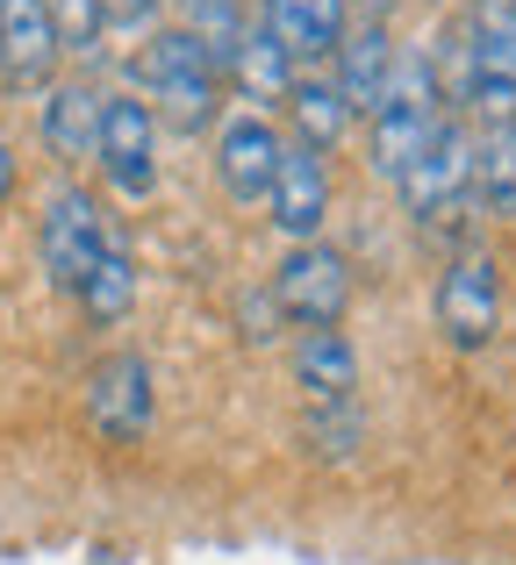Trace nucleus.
Listing matches in <instances>:
<instances>
[{
  "label": "nucleus",
  "instance_id": "nucleus-19",
  "mask_svg": "<svg viewBox=\"0 0 516 565\" xmlns=\"http://www.w3.org/2000/svg\"><path fill=\"white\" fill-rule=\"evenodd\" d=\"M80 308H86L94 322H123L129 308H137V258H129L123 236H108V244H101L94 273L80 279Z\"/></svg>",
  "mask_w": 516,
  "mask_h": 565
},
{
  "label": "nucleus",
  "instance_id": "nucleus-9",
  "mask_svg": "<svg viewBox=\"0 0 516 565\" xmlns=\"http://www.w3.org/2000/svg\"><path fill=\"white\" fill-rule=\"evenodd\" d=\"M86 423L101 444H144L151 429V359L144 351H108L86 373Z\"/></svg>",
  "mask_w": 516,
  "mask_h": 565
},
{
  "label": "nucleus",
  "instance_id": "nucleus-17",
  "mask_svg": "<svg viewBox=\"0 0 516 565\" xmlns=\"http://www.w3.org/2000/svg\"><path fill=\"white\" fill-rule=\"evenodd\" d=\"M294 380L308 401H351L359 394V351L345 330H302L294 337Z\"/></svg>",
  "mask_w": 516,
  "mask_h": 565
},
{
  "label": "nucleus",
  "instance_id": "nucleus-18",
  "mask_svg": "<svg viewBox=\"0 0 516 565\" xmlns=\"http://www.w3.org/2000/svg\"><path fill=\"white\" fill-rule=\"evenodd\" d=\"M287 115H294V143H308V151H323V158H330L337 143H345V129H351V108L337 100L330 79H316V72H308V79L294 72Z\"/></svg>",
  "mask_w": 516,
  "mask_h": 565
},
{
  "label": "nucleus",
  "instance_id": "nucleus-5",
  "mask_svg": "<svg viewBox=\"0 0 516 565\" xmlns=\"http://www.w3.org/2000/svg\"><path fill=\"white\" fill-rule=\"evenodd\" d=\"M431 308H438V330H445L452 351L495 344V330H503V265H495V250H481V244L452 250V265L438 273Z\"/></svg>",
  "mask_w": 516,
  "mask_h": 565
},
{
  "label": "nucleus",
  "instance_id": "nucleus-27",
  "mask_svg": "<svg viewBox=\"0 0 516 565\" xmlns=\"http://www.w3.org/2000/svg\"><path fill=\"white\" fill-rule=\"evenodd\" d=\"M503 129H509V143H516V115H509V122H503Z\"/></svg>",
  "mask_w": 516,
  "mask_h": 565
},
{
  "label": "nucleus",
  "instance_id": "nucleus-6",
  "mask_svg": "<svg viewBox=\"0 0 516 565\" xmlns=\"http://www.w3.org/2000/svg\"><path fill=\"white\" fill-rule=\"evenodd\" d=\"M351 258L345 250H330V244H287V258H280V273H273V308H280V322H294V330H337L345 322V308H351Z\"/></svg>",
  "mask_w": 516,
  "mask_h": 565
},
{
  "label": "nucleus",
  "instance_id": "nucleus-25",
  "mask_svg": "<svg viewBox=\"0 0 516 565\" xmlns=\"http://www.w3.org/2000/svg\"><path fill=\"white\" fill-rule=\"evenodd\" d=\"M14 201V151H8V137H0V207Z\"/></svg>",
  "mask_w": 516,
  "mask_h": 565
},
{
  "label": "nucleus",
  "instance_id": "nucleus-2",
  "mask_svg": "<svg viewBox=\"0 0 516 565\" xmlns=\"http://www.w3.org/2000/svg\"><path fill=\"white\" fill-rule=\"evenodd\" d=\"M137 86H144V108L166 129H180V137H201V129L215 122V108H223V72H215L209 43L187 22L151 29V43H144V57H137Z\"/></svg>",
  "mask_w": 516,
  "mask_h": 565
},
{
  "label": "nucleus",
  "instance_id": "nucleus-16",
  "mask_svg": "<svg viewBox=\"0 0 516 565\" xmlns=\"http://www.w3.org/2000/svg\"><path fill=\"white\" fill-rule=\"evenodd\" d=\"M223 86H238V94L252 100V115L287 108V94H294V57L280 51L265 29H238V43H230V57H223Z\"/></svg>",
  "mask_w": 516,
  "mask_h": 565
},
{
  "label": "nucleus",
  "instance_id": "nucleus-15",
  "mask_svg": "<svg viewBox=\"0 0 516 565\" xmlns=\"http://www.w3.org/2000/svg\"><path fill=\"white\" fill-rule=\"evenodd\" d=\"M345 22H351V0H265L259 29L294 65H316V57H330V43L345 36Z\"/></svg>",
  "mask_w": 516,
  "mask_h": 565
},
{
  "label": "nucleus",
  "instance_id": "nucleus-20",
  "mask_svg": "<svg viewBox=\"0 0 516 565\" xmlns=\"http://www.w3.org/2000/svg\"><path fill=\"white\" fill-rule=\"evenodd\" d=\"M366 444V415L359 401H308V423H302V451L323 458V466H345V458H359Z\"/></svg>",
  "mask_w": 516,
  "mask_h": 565
},
{
  "label": "nucleus",
  "instance_id": "nucleus-23",
  "mask_svg": "<svg viewBox=\"0 0 516 565\" xmlns=\"http://www.w3.org/2000/svg\"><path fill=\"white\" fill-rule=\"evenodd\" d=\"M238 337H244V344H280V308H273V294H252V287H244L238 294Z\"/></svg>",
  "mask_w": 516,
  "mask_h": 565
},
{
  "label": "nucleus",
  "instance_id": "nucleus-13",
  "mask_svg": "<svg viewBox=\"0 0 516 565\" xmlns=\"http://www.w3.org/2000/svg\"><path fill=\"white\" fill-rule=\"evenodd\" d=\"M57 29L51 0H0V79L14 86H51L57 72Z\"/></svg>",
  "mask_w": 516,
  "mask_h": 565
},
{
  "label": "nucleus",
  "instance_id": "nucleus-3",
  "mask_svg": "<svg viewBox=\"0 0 516 565\" xmlns=\"http://www.w3.org/2000/svg\"><path fill=\"white\" fill-rule=\"evenodd\" d=\"M402 193V215L431 236H466L474 222V129L466 115H445V129L431 137V151L394 180Z\"/></svg>",
  "mask_w": 516,
  "mask_h": 565
},
{
  "label": "nucleus",
  "instance_id": "nucleus-12",
  "mask_svg": "<svg viewBox=\"0 0 516 565\" xmlns=\"http://www.w3.org/2000/svg\"><path fill=\"white\" fill-rule=\"evenodd\" d=\"M280 129L265 122V115H230L223 137H215V180L238 207H265V193H273V166H280Z\"/></svg>",
  "mask_w": 516,
  "mask_h": 565
},
{
  "label": "nucleus",
  "instance_id": "nucleus-1",
  "mask_svg": "<svg viewBox=\"0 0 516 565\" xmlns=\"http://www.w3.org/2000/svg\"><path fill=\"white\" fill-rule=\"evenodd\" d=\"M438 129H445V86H438V57H431V51H402V57H394L388 94H380V108L366 115V166H373V180L394 186L423 151H431Z\"/></svg>",
  "mask_w": 516,
  "mask_h": 565
},
{
  "label": "nucleus",
  "instance_id": "nucleus-21",
  "mask_svg": "<svg viewBox=\"0 0 516 565\" xmlns=\"http://www.w3.org/2000/svg\"><path fill=\"white\" fill-rule=\"evenodd\" d=\"M474 207L495 222H516V143H509V129H488L474 143Z\"/></svg>",
  "mask_w": 516,
  "mask_h": 565
},
{
  "label": "nucleus",
  "instance_id": "nucleus-8",
  "mask_svg": "<svg viewBox=\"0 0 516 565\" xmlns=\"http://www.w3.org/2000/svg\"><path fill=\"white\" fill-rule=\"evenodd\" d=\"M94 166L123 201H144L158 186V115L137 94H101V143Z\"/></svg>",
  "mask_w": 516,
  "mask_h": 565
},
{
  "label": "nucleus",
  "instance_id": "nucleus-10",
  "mask_svg": "<svg viewBox=\"0 0 516 565\" xmlns=\"http://www.w3.org/2000/svg\"><path fill=\"white\" fill-rule=\"evenodd\" d=\"M394 57H402V43H394L388 14L345 22V36L330 43V86H337V100H345L351 115H373L380 94H388V79H394Z\"/></svg>",
  "mask_w": 516,
  "mask_h": 565
},
{
  "label": "nucleus",
  "instance_id": "nucleus-7",
  "mask_svg": "<svg viewBox=\"0 0 516 565\" xmlns=\"http://www.w3.org/2000/svg\"><path fill=\"white\" fill-rule=\"evenodd\" d=\"M108 215H101V201L86 186L57 180L43 193V215H36V250H43V273H51L57 294H80V279L94 273L101 244H108Z\"/></svg>",
  "mask_w": 516,
  "mask_h": 565
},
{
  "label": "nucleus",
  "instance_id": "nucleus-22",
  "mask_svg": "<svg viewBox=\"0 0 516 565\" xmlns=\"http://www.w3.org/2000/svg\"><path fill=\"white\" fill-rule=\"evenodd\" d=\"M51 29H57V51L65 57H101V36H108L94 0H51Z\"/></svg>",
  "mask_w": 516,
  "mask_h": 565
},
{
  "label": "nucleus",
  "instance_id": "nucleus-24",
  "mask_svg": "<svg viewBox=\"0 0 516 565\" xmlns=\"http://www.w3.org/2000/svg\"><path fill=\"white\" fill-rule=\"evenodd\" d=\"M94 8H101V22H108V29H151L166 0H94Z\"/></svg>",
  "mask_w": 516,
  "mask_h": 565
},
{
  "label": "nucleus",
  "instance_id": "nucleus-11",
  "mask_svg": "<svg viewBox=\"0 0 516 565\" xmlns=\"http://www.w3.org/2000/svg\"><path fill=\"white\" fill-rule=\"evenodd\" d=\"M265 207H273L280 236L287 244H316L323 215H330V158L308 151V143H280V166H273V193H265Z\"/></svg>",
  "mask_w": 516,
  "mask_h": 565
},
{
  "label": "nucleus",
  "instance_id": "nucleus-14",
  "mask_svg": "<svg viewBox=\"0 0 516 565\" xmlns=\"http://www.w3.org/2000/svg\"><path fill=\"white\" fill-rule=\"evenodd\" d=\"M36 122H43V151L57 166H86L101 143V86L94 79H51Z\"/></svg>",
  "mask_w": 516,
  "mask_h": 565
},
{
  "label": "nucleus",
  "instance_id": "nucleus-26",
  "mask_svg": "<svg viewBox=\"0 0 516 565\" xmlns=\"http://www.w3.org/2000/svg\"><path fill=\"white\" fill-rule=\"evenodd\" d=\"M388 8H402V0H366V14H388Z\"/></svg>",
  "mask_w": 516,
  "mask_h": 565
},
{
  "label": "nucleus",
  "instance_id": "nucleus-4",
  "mask_svg": "<svg viewBox=\"0 0 516 565\" xmlns=\"http://www.w3.org/2000/svg\"><path fill=\"white\" fill-rule=\"evenodd\" d=\"M460 57H466V115L503 129L516 115V0H466L460 22Z\"/></svg>",
  "mask_w": 516,
  "mask_h": 565
}]
</instances>
